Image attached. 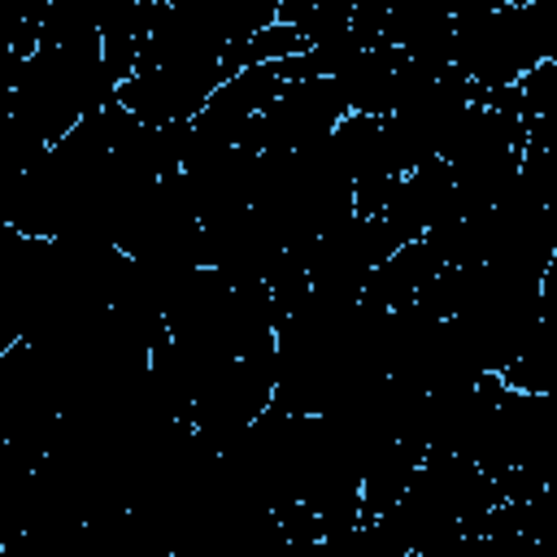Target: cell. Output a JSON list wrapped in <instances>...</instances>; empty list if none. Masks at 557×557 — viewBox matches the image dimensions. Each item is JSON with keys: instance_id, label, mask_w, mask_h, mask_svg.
<instances>
[{"instance_id": "obj_1", "label": "cell", "mask_w": 557, "mask_h": 557, "mask_svg": "<svg viewBox=\"0 0 557 557\" xmlns=\"http://www.w3.org/2000/svg\"><path fill=\"white\" fill-rule=\"evenodd\" d=\"M540 61H544V35H540L535 4H500L492 13L457 17L453 65L479 91L518 87Z\"/></svg>"}]
</instances>
